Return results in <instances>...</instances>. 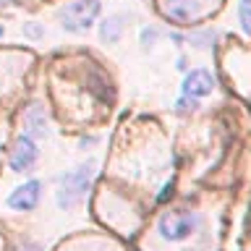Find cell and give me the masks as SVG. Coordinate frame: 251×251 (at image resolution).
<instances>
[{"mask_svg": "<svg viewBox=\"0 0 251 251\" xmlns=\"http://www.w3.org/2000/svg\"><path fill=\"white\" fill-rule=\"evenodd\" d=\"M100 0H71L66 3V8H60L58 19L60 26L71 31V34H84V31L92 29V24L97 21L100 16Z\"/></svg>", "mask_w": 251, "mask_h": 251, "instance_id": "obj_1", "label": "cell"}, {"mask_svg": "<svg viewBox=\"0 0 251 251\" xmlns=\"http://www.w3.org/2000/svg\"><path fill=\"white\" fill-rule=\"evenodd\" d=\"M92 176H94V165H81V168L66 173L60 178V186H58V207L60 209H71L74 204L81 201V196L86 194V188L92 183Z\"/></svg>", "mask_w": 251, "mask_h": 251, "instance_id": "obj_2", "label": "cell"}, {"mask_svg": "<svg viewBox=\"0 0 251 251\" xmlns=\"http://www.w3.org/2000/svg\"><path fill=\"white\" fill-rule=\"evenodd\" d=\"M199 225H201V217L196 212H186V209L168 212V215L160 217V235L165 241H183Z\"/></svg>", "mask_w": 251, "mask_h": 251, "instance_id": "obj_3", "label": "cell"}, {"mask_svg": "<svg viewBox=\"0 0 251 251\" xmlns=\"http://www.w3.org/2000/svg\"><path fill=\"white\" fill-rule=\"evenodd\" d=\"M160 11L173 21L188 24L204 13V3L201 0H160Z\"/></svg>", "mask_w": 251, "mask_h": 251, "instance_id": "obj_4", "label": "cell"}, {"mask_svg": "<svg viewBox=\"0 0 251 251\" xmlns=\"http://www.w3.org/2000/svg\"><path fill=\"white\" fill-rule=\"evenodd\" d=\"M37 157H39V149L34 144V139L31 136H21L19 141L13 144V152H11V170L13 173H24V170H29L31 165L37 162Z\"/></svg>", "mask_w": 251, "mask_h": 251, "instance_id": "obj_5", "label": "cell"}, {"mask_svg": "<svg viewBox=\"0 0 251 251\" xmlns=\"http://www.w3.org/2000/svg\"><path fill=\"white\" fill-rule=\"evenodd\" d=\"M39 196H42V183H39V180H29V183H24V186L16 188V191H11L8 207L19 209V212H29L39 204Z\"/></svg>", "mask_w": 251, "mask_h": 251, "instance_id": "obj_6", "label": "cell"}, {"mask_svg": "<svg viewBox=\"0 0 251 251\" xmlns=\"http://www.w3.org/2000/svg\"><path fill=\"white\" fill-rule=\"evenodd\" d=\"M212 89H215V78H212V74L204 71V68L191 71V74L186 76V81H183V94L191 97V100L207 97V94H212Z\"/></svg>", "mask_w": 251, "mask_h": 251, "instance_id": "obj_7", "label": "cell"}, {"mask_svg": "<svg viewBox=\"0 0 251 251\" xmlns=\"http://www.w3.org/2000/svg\"><path fill=\"white\" fill-rule=\"evenodd\" d=\"M131 16H126V13H113V16H107L105 21L100 24V37L105 39L107 45H113L121 39L123 34V29H126V21H128Z\"/></svg>", "mask_w": 251, "mask_h": 251, "instance_id": "obj_8", "label": "cell"}, {"mask_svg": "<svg viewBox=\"0 0 251 251\" xmlns=\"http://www.w3.org/2000/svg\"><path fill=\"white\" fill-rule=\"evenodd\" d=\"M26 126H29V131L31 133H37V136H45L47 133V121H45V110L39 107V105H34L29 110V115H26Z\"/></svg>", "mask_w": 251, "mask_h": 251, "instance_id": "obj_9", "label": "cell"}, {"mask_svg": "<svg viewBox=\"0 0 251 251\" xmlns=\"http://www.w3.org/2000/svg\"><path fill=\"white\" fill-rule=\"evenodd\" d=\"M157 37H160V31L157 29H141V37H139V42L144 50H152L154 42H157Z\"/></svg>", "mask_w": 251, "mask_h": 251, "instance_id": "obj_10", "label": "cell"}, {"mask_svg": "<svg viewBox=\"0 0 251 251\" xmlns=\"http://www.w3.org/2000/svg\"><path fill=\"white\" fill-rule=\"evenodd\" d=\"M238 19H241L243 34H249V0H241L238 3Z\"/></svg>", "mask_w": 251, "mask_h": 251, "instance_id": "obj_11", "label": "cell"}, {"mask_svg": "<svg viewBox=\"0 0 251 251\" xmlns=\"http://www.w3.org/2000/svg\"><path fill=\"white\" fill-rule=\"evenodd\" d=\"M191 42H196V47H209L215 42V34H194Z\"/></svg>", "mask_w": 251, "mask_h": 251, "instance_id": "obj_12", "label": "cell"}, {"mask_svg": "<svg viewBox=\"0 0 251 251\" xmlns=\"http://www.w3.org/2000/svg\"><path fill=\"white\" fill-rule=\"evenodd\" d=\"M196 107V100H191V97H183L178 102V113H188V110H194Z\"/></svg>", "mask_w": 251, "mask_h": 251, "instance_id": "obj_13", "label": "cell"}, {"mask_svg": "<svg viewBox=\"0 0 251 251\" xmlns=\"http://www.w3.org/2000/svg\"><path fill=\"white\" fill-rule=\"evenodd\" d=\"M24 31H26L29 37H42V29H39L37 24H26V26H24Z\"/></svg>", "mask_w": 251, "mask_h": 251, "instance_id": "obj_14", "label": "cell"}, {"mask_svg": "<svg viewBox=\"0 0 251 251\" xmlns=\"http://www.w3.org/2000/svg\"><path fill=\"white\" fill-rule=\"evenodd\" d=\"M21 251H42V249H39V246H37V243H26V246H24Z\"/></svg>", "mask_w": 251, "mask_h": 251, "instance_id": "obj_15", "label": "cell"}, {"mask_svg": "<svg viewBox=\"0 0 251 251\" xmlns=\"http://www.w3.org/2000/svg\"><path fill=\"white\" fill-rule=\"evenodd\" d=\"M3 5H8V0H0V8H3Z\"/></svg>", "mask_w": 251, "mask_h": 251, "instance_id": "obj_16", "label": "cell"}, {"mask_svg": "<svg viewBox=\"0 0 251 251\" xmlns=\"http://www.w3.org/2000/svg\"><path fill=\"white\" fill-rule=\"evenodd\" d=\"M0 37H3V26H0Z\"/></svg>", "mask_w": 251, "mask_h": 251, "instance_id": "obj_17", "label": "cell"}]
</instances>
